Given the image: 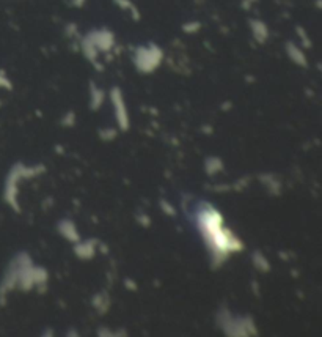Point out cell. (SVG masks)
<instances>
[{
  "label": "cell",
  "mask_w": 322,
  "mask_h": 337,
  "mask_svg": "<svg viewBox=\"0 0 322 337\" xmlns=\"http://www.w3.org/2000/svg\"><path fill=\"white\" fill-rule=\"evenodd\" d=\"M84 2H85V0H73V4H74V5H77V7H80V5H82Z\"/></svg>",
  "instance_id": "cell-5"
},
{
  "label": "cell",
  "mask_w": 322,
  "mask_h": 337,
  "mask_svg": "<svg viewBox=\"0 0 322 337\" xmlns=\"http://www.w3.org/2000/svg\"><path fill=\"white\" fill-rule=\"evenodd\" d=\"M164 58L162 49L156 44H147V46H140L134 52V63L135 67L143 71V73H151L154 71L160 62Z\"/></svg>",
  "instance_id": "cell-1"
},
{
  "label": "cell",
  "mask_w": 322,
  "mask_h": 337,
  "mask_svg": "<svg viewBox=\"0 0 322 337\" xmlns=\"http://www.w3.org/2000/svg\"><path fill=\"white\" fill-rule=\"evenodd\" d=\"M0 87H10L8 79H7V77H4L2 74H0Z\"/></svg>",
  "instance_id": "cell-4"
},
{
  "label": "cell",
  "mask_w": 322,
  "mask_h": 337,
  "mask_svg": "<svg viewBox=\"0 0 322 337\" xmlns=\"http://www.w3.org/2000/svg\"><path fill=\"white\" fill-rule=\"evenodd\" d=\"M250 28H252V34L255 37L256 41L260 43H264L269 37V30H267V25L260 21V19H252L250 21Z\"/></svg>",
  "instance_id": "cell-3"
},
{
  "label": "cell",
  "mask_w": 322,
  "mask_h": 337,
  "mask_svg": "<svg viewBox=\"0 0 322 337\" xmlns=\"http://www.w3.org/2000/svg\"><path fill=\"white\" fill-rule=\"evenodd\" d=\"M286 52H288L289 58H291L294 63H297V65H300V67L307 65V57H305L303 51L296 43H291V41L286 43Z\"/></svg>",
  "instance_id": "cell-2"
}]
</instances>
